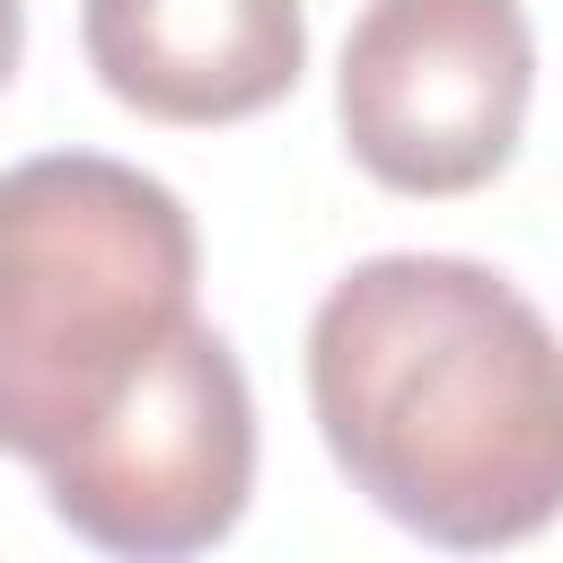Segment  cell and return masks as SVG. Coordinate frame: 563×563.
Returning <instances> with one entry per match:
<instances>
[{"label": "cell", "instance_id": "cell-2", "mask_svg": "<svg viewBox=\"0 0 563 563\" xmlns=\"http://www.w3.org/2000/svg\"><path fill=\"white\" fill-rule=\"evenodd\" d=\"M194 211L106 158L44 150L0 167V457L79 449L194 317Z\"/></svg>", "mask_w": 563, "mask_h": 563}, {"label": "cell", "instance_id": "cell-3", "mask_svg": "<svg viewBox=\"0 0 563 563\" xmlns=\"http://www.w3.org/2000/svg\"><path fill=\"white\" fill-rule=\"evenodd\" d=\"M537 26L519 0H369L343 35L334 114L369 185L449 202L519 158Z\"/></svg>", "mask_w": 563, "mask_h": 563}, {"label": "cell", "instance_id": "cell-4", "mask_svg": "<svg viewBox=\"0 0 563 563\" xmlns=\"http://www.w3.org/2000/svg\"><path fill=\"white\" fill-rule=\"evenodd\" d=\"M246 493H255V396L229 334H211L202 317H185L176 343L150 361V378L79 449L44 466L53 519L79 545L132 563L220 545L246 519Z\"/></svg>", "mask_w": 563, "mask_h": 563}, {"label": "cell", "instance_id": "cell-5", "mask_svg": "<svg viewBox=\"0 0 563 563\" xmlns=\"http://www.w3.org/2000/svg\"><path fill=\"white\" fill-rule=\"evenodd\" d=\"M79 44L114 106L211 132L299 88L308 9L299 0H79Z\"/></svg>", "mask_w": 563, "mask_h": 563}, {"label": "cell", "instance_id": "cell-6", "mask_svg": "<svg viewBox=\"0 0 563 563\" xmlns=\"http://www.w3.org/2000/svg\"><path fill=\"white\" fill-rule=\"evenodd\" d=\"M18 53H26V0H0V88L18 79Z\"/></svg>", "mask_w": 563, "mask_h": 563}, {"label": "cell", "instance_id": "cell-1", "mask_svg": "<svg viewBox=\"0 0 563 563\" xmlns=\"http://www.w3.org/2000/svg\"><path fill=\"white\" fill-rule=\"evenodd\" d=\"M308 413L405 537L493 554L563 510V334L475 255H369L308 317Z\"/></svg>", "mask_w": 563, "mask_h": 563}]
</instances>
